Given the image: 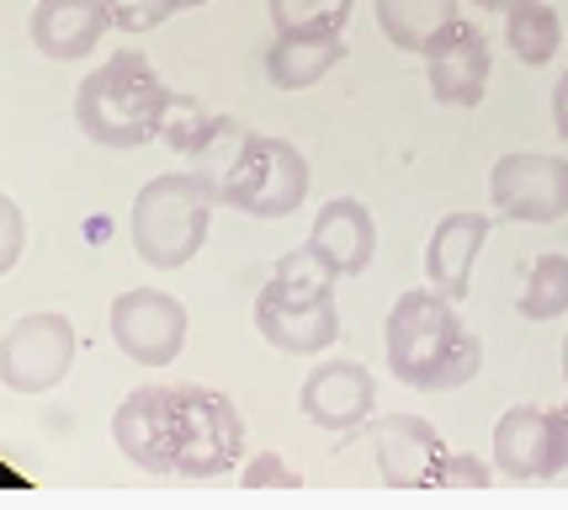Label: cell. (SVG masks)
<instances>
[{
	"mask_svg": "<svg viewBox=\"0 0 568 510\" xmlns=\"http://www.w3.org/2000/svg\"><path fill=\"white\" fill-rule=\"evenodd\" d=\"M112 441L144 473L223 479L245 458V414L219 389L144 383L112 410Z\"/></svg>",
	"mask_w": 568,
	"mask_h": 510,
	"instance_id": "cell-1",
	"label": "cell"
},
{
	"mask_svg": "<svg viewBox=\"0 0 568 510\" xmlns=\"http://www.w3.org/2000/svg\"><path fill=\"white\" fill-rule=\"evenodd\" d=\"M383 351H388V372L420 393L463 389L484 367L478 336L457 319V303L436 288L398 292L388 324H383Z\"/></svg>",
	"mask_w": 568,
	"mask_h": 510,
	"instance_id": "cell-2",
	"label": "cell"
},
{
	"mask_svg": "<svg viewBox=\"0 0 568 510\" xmlns=\"http://www.w3.org/2000/svg\"><path fill=\"white\" fill-rule=\"evenodd\" d=\"M171 86L154 74L139 49L112 53L101 70H91L74 91V128L106 149H144L171 122Z\"/></svg>",
	"mask_w": 568,
	"mask_h": 510,
	"instance_id": "cell-3",
	"label": "cell"
},
{
	"mask_svg": "<svg viewBox=\"0 0 568 510\" xmlns=\"http://www.w3.org/2000/svg\"><path fill=\"white\" fill-rule=\"evenodd\" d=\"M213 202H219V181L202 170H165L144 181L128 213V240L139 250V261H149L154 271L186 267L207 244Z\"/></svg>",
	"mask_w": 568,
	"mask_h": 510,
	"instance_id": "cell-4",
	"label": "cell"
},
{
	"mask_svg": "<svg viewBox=\"0 0 568 510\" xmlns=\"http://www.w3.org/2000/svg\"><path fill=\"white\" fill-rule=\"evenodd\" d=\"M308 160L303 149L287 139H266V133H240V144L219 170V202L240 208L250 219H287L308 197Z\"/></svg>",
	"mask_w": 568,
	"mask_h": 510,
	"instance_id": "cell-5",
	"label": "cell"
},
{
	"mask_svg": "<svg viewBox=\"0 0 568 510\" xmlns=\"http://www.w3.org/2000/svg\"><path fill=\"white\" fill-rule=\"evenodd\" d=\"M255 336L287 357H320L324 346L341 340L335 292H303L266 277V288L255 292Z\"/></svg>",
	"mask_w": 568,
	"mask_h": 510,
	"instance_id": "cell-6",
	"label": "cell"
},
{
	"mask_svg": "<svg viewBox=\"0 0 568 510\" xmlns=\"http://www.w3.org/2000/svg\"><path fill=\"white\" fill-rule=\"evenodd\" d=\"M74 324L64 314H22L0 336V383L11 393H49L70 378Z\"/></svg>",
	"mask_w": 568,
	"mask_h": 510,
	"instance_id": "cell-7",
	"label": "cell"
},
{
	"mask_svg": "<svg viewBox=\"0 0 568 510\" xmlns=\"http://www.w3.org/2000/svg\"><path fill=\"white\" fill-rule=\"evenodd\" d=\"M489 202L510 223L568 219V166L558 154H537V149L499 154L495 176H489Z\"/></svg>",
	"mask_w": 568,
	"mask_h": 510,
	"instance_id": "cell-8",
	"label": "cell"
},
{
	"mask_svg": "<svg viewBox=\"0 0 568 510\" xmlns=\"http://www.w3.org/2000/svg\"><path fill=\"white\" fill-rule=\"evenodd\" d=\"M186 324L192 319L181 298L160 288H128L112 298V340L139 367H171L186 351Z\"/></svg>",
	"mask_w": 568,
	"mask_h": 510,
	"instance_id": "cell-9",
	"label": "cell"
},
{
	"mask_svg": "<svg viewBox=\"0 0 568 510\" xmlns=\"http://www.w3.org/2000/svg\"><path fill=\"white\" fill-rule=\"evenodd\" d=\"M495 462L516 484H542L568 468V410L516 404L495 426Z\"/></svg>",
	"mask_w": 568,
	"mask_h": 510,
	"instance_id": "cell-10",
	"label": "cell"
},
{
	"mask_svg": "<svg viewBox=\"0 0 568 510\" xmlns=\"http://www.w3.org/2000/svg\"><path fill=\"white\" fill-rule=\"evenodd\" d=\"M372 447H377V479L394 489H442L446 441L420 414H388L372 420Z\"/></svg>",
	"mask_w": 568,
	"mask_h": 510,
	"instance_id": "cell-11",
	"label": "cell"
},
{
	"mask_svg": "<svg viewBox=\"0 0 568 510\" xmlns=\"http://www.w3.org/2000/svg\"><path fill=\"white\" fill-rule=\"evenodd\" d=\"M489 38L473 22L446 27L442 38L425 49V80H430V97L442 107H478L484 91H489Z\"/></svg>",
	"mask_w": 568,
	"mask_h": 510,
	"instance_id": "cell-12",
	"label": "cell"
},
{
	"mask_svg": "<svg viewBox=\"0 0 568 510\" xmlns=\"http://www.w3.org/2000/svg\"><path fill=\"white\" fill-rule=\"evenodd\" d=\"M372 404H377V378L362 362H320L303 389H297V410L314 420L320 431H356L367 426Z\"/></svg>",
	"mask_w": 568,
	"mask_h": 510,
	"instance_id": "cell-13",
	"label": "cell"
},
{
	"mask_svg": "<svg viewBox=\"0 0 568 510\" xmlns=\"http://www.w3.org/2000/svg\"><path fill=\"white\" fill-rule=\"evenodd\" d=\"M495 219L489 213H473V208H457L446 213L430 240H425V282L436 292H446L452 303H463L473 288V267H478V250L489 240Z\"/></svg>",
	"mask_w": 568,
	"mask_h": 510,
	"instance_id": "cell-14",
	"label": "cell"
},
{
	"mask_svg": "<svg viewBox=\"0 0 568 510\" xmlns=\"http://www.w3.org/2000/svg\"><path fill=\"white\" fill-rule=\"evenodd\" d=\"M106 32H112V22H106L101 0H38V11L27 22L32 49L43 53V59H53V64L85 59Z\"/></svg>",
	"mask_w": 568,
	"mask_h": 510,
	"instance_id": "cell-15",
	"label": "cell"
},
{
	"mask_svg": "<svg viewBox=\"0 0 568 510\" xmlns=\"http://www.w3.org/2000/svg\"><path fill=\"white\" fill-rule=\"evenodd\" d=\"M308 244H314L341 277H362V271L372 267V256H377V223H372L367 202H356V197H329L320 208V219H314Z\"/></svg>",
	"mask_w": 568,
	"mask_h": 510,
	"instance_id": "cell-16",
	"label": "cell"
},
{
	"mask_svg": "<svg viewBox=\"0 0 568 510\" xmlns=\"http://www.w3.org/2000/svg\"><path fill=\"white\" fill-rule=\"evenodd\" d=\"M346 59L341 32H276L266 49V80L276 91H308Z\"/></svg>",
	"mask_w": 568,
	"mask_h": 510,
	"instance_id": "cell-17",
	"label": "cell"
},
{
	"mask_svg": "<svg viewBox=\"0 0 568 510\" xmlns=\"http://www.w3.org/2000/svg\"><path fill=\"white\" fill-rule=\"evenodd\" d=\"M372 11H377V27L394 49L425 59V49L463 17V0H372Z\"/></svg>",
	"mask_w": 568,
	"mask_h": 510,
	"instance_id": "cell-18",
	"label": "cell"
},
{
	"mask_svg": "<svg viewBox=\"0 0 568 510\" xmlns=\"http://www.w3.org/2000/svg\"><path fill=\"white\" fill-rule=\"evenodd\" d=\"M505 43L526 70H542L558 59V43H564V22L547 0H526L516 11H505Z\"/></svg>",
	"mask_w": 568,
	"mask_h": 510,
	"instance_id": "cell-19",
	"label": "cell"
},
{
	"mask_svg": "<svg viewBox=\"0 0 568 510\" xmlns=\"http://www.w3.org/2000/svg\"><path fill=\"white\" fill-rule=\"evenodd\" d=\"M520 319L547 324V319L568 314V256L564 250H542L531 271H526V288H520Z\"/></svg>",
	"mask_w": 568,
	"mask_h": 510,
	"instance_id": "cell-20",
	"label": "cell"
},
{
	"mask_svg": "<svg viewBox=\"0 0 568 510\" xmlns=\"http://www.w3.org/2000/svg\"><path fill=\"white\" fill-rule=\"evenodd\" d=\"M356 0H266L276 32H346Z\"/></svg>",
	"mask_w": 568,
	"mask_h": 510,
	"instance_id": "cell-21",
	"label": "cell"
},
{
	"mask_svg": "<svg viewBox=\"0 0 568 510\" xmlns=\"http://www.w3.org/2000/svg\"><path fill=\"white\" fill-rule=\"evenodd\" d=\"M276 282H287V288H303V292H335L341 288V271L324 261L314 244H297V250H287L282 261L272 267Z\"/></svg>",
	"mask_w": 568,
	"mask_h": 510,
	"instance_id": "cell-22",
	"label": "cell"
},
{
	"mask_svg": "<svg viewBox=\"0 0 568 510\" xmlns=\"http://www.w3.org/2000/svg\"><path fill=\"white\" fill-rule=\"evenodd\" d=\"M101 11H106V22L112 32H149V27H160L171 17V0H101Z\"/></svg>",
	"mask_w": 568,
	"mask_h": 510,
	"instance_id": "cell-23",
	"label": "cell"
},
{
	"mask_svg": "<svg viewBox=\"0 0 568 510\" xmlns=\"http://www.w3.org/2000/svg\"><path fill=\"white\" fill-rule=\"evenodd\" d=\"M22 250H27V219H22V208L0 192V277L17 271Z\"/></svg>",
	"mask_w": 568,
	"mask_h": 510,
	"instance_id": "cell-24",
	"label": "cell"
},
{
	"mask_svg": "<svg viewBox=\"0 0 568 510\" xmlns=\"http://www.w3.org/2000/svg\"><path fill=\"white\" fill-rule=\"evenodd\" d=\"M240 479H245V489H297V473L293 468H282L276 452H255Z\"/></svg>",
	"mask_w": 568,
	"mask_h": 510,
	"instance_id": "cell-25",
	"label": "cell"
},
{
	"mask_svg": "<svg viewBox=\"0 0 568 510\" xmlns=\"http://www.w3.org/2000/svg\"><path fill=\"white\" fill-rule=\"evenodd\" d=\"M489 479H495V473H489L478 458H463V452H452L442 468V489H484Z\"/></svg>",
	"mask_w": 568,
	"mask_h": 510,
	"instance_id": "cell-26",
	"label": "cell"
},
{
	"mask_svg": "<svg viewBox=\"0 0 568 510\" xmlns=\"http://www.w3.org/2000/svg\"><path fill=\"white\" fill-rule=\"evenodd\" d=\"M552 128H558V139L568 144V74L558 80V91H552Z\"/></svg>",
	"mask_w": 568,
	"mask_h": 510,
	"instance_id": "cell-27",
	"label": "cell"
},
{
	"mask_svg": "<svg viewBox=\"0 0 568 510\" xmlns=\"http://www.w3.org/2000/svg\"><path fill=\"white\" fill-rule=\"evenodd\" d=\"M473 6H484V11H516V6H526V0H473Z\"/></svg>",
	"mask_w": 568,
	"mask_h": 510,
	"instance_id": "cell-28",
	"label": "cell"
},
{
	"mask_svg": "<svg viewBox=\"0 0 568 510\" xmlns=\"http://www.w3.org/2000/svg\"><path fill=\"white\" fill-rule=\"evenodd\" d=\"M197 6H207V0H171V11H197Z\"/></svg>",
	"mask_w": 568,
	"mask_h": 510,
	"instance_id": "cell-29",
	"label": "cell"
},
{
	"mask_svg": "<svg viewBox=\"0 0 568 510\" xmlns=\"http://www.w3.org/2000/svg\"><path fill=\"white\" fill-rule=\"evenodd\" d=\"M564 383H568V336H564Z\"/></svg>",
	"mask_w": 568,
	"mask_h": 510,
	"instance_id": "cell-30",
	"label": "cell"
}]
</instances>
